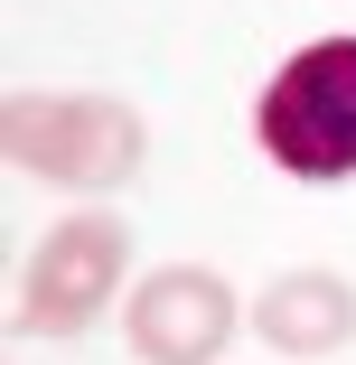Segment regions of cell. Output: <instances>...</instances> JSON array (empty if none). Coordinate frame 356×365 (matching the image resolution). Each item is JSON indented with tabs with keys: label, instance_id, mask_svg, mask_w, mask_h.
Here are the masks:
<instances>
[{
	"label": "cell",
	"instance_id": "6da1fadb",
	"mask_svg": "<svg viewBox=\"0 0 356 365\" xmlns=\"http://www.w3.org/2000/svg\"><path fill=\"white\" fill-rule=\"evenodd\" d=\"M253 150L300 178V187H347L356 178V38H310L263 76L253 94Z\"/></svg>",
	"mask_w": 356,
	"mask_h": 365
},
{
	"label": "cell",
	"instance_id": "7a4b0ae2",
	"mask_svg": "<svg viewBox=\"0 0 356 365\" xmlns=\"http://www.w3.org/2000/svg\"><path fill=\"white\" fill-rule=\"evenodd\" d=\"M0 140H10V169L66 187V197H113L141 178V160H151V122H141L122 94H38L19 85L10 113H0Z\"/></svg>",
	"mask_w": 356,
	"mask_h": 365
},
{
	"label": "cell",
	"instance_id": "3957f363",
	"mask_svg": "<svg viewBox=\"0 0 356 365\" xmlns=\"http://www.w3.org/2000/svg\"><path fill=\"white\" fill-rule=\"evenodd\" d=\"M131 215H56L29 244L19 290H10V337H85L113 300H131Z\"/></svg>",
	"mask_w": 356,
	"mask_h": 365
},
{
	"label": "cell",
	"instance_id": "277c9868",
	"mask_svg": "<svg viewBox=\"0 0 356 365\" xmlns=\"http://www.w3.org/2000/svg\"><path fill=\"white\" fill-rule=\"evenodd\" d=\"M244 328V300L216 262H160L131 281L122 300V337L141 365H216Z\"/></svg>",
	"mask_w": 356,
	"mask_h": 365
},
{
	"label": "cell",
	"instance_id": "5b68a950",
	"mask_svg": "<svg viewBox=\"0 0 356 365\" xmlns=\"http://www.w3.org/2000/svg\"><path fill=\"white\" fill-rule=\"evenodd\" d=\"M244 328H253L272 356H291V365L347 356V346H356V281L328 272V262H291V272H272V281L253 290Z\"/></svg>",
	"mask_w": 356,
	"mask_h": 365
}]
</instances>
